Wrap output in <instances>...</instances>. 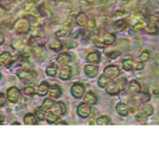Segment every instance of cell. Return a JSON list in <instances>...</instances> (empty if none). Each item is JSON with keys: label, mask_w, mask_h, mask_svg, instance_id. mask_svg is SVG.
<instances>
[{"label": "cell", "mask_w": 159, "mask_h": 142, "mask_svg": "<svg viewBox=\"0 0 159 142\" xmlns=\"http://www.w3.org/2000/svg\"><path fill=\"white\" fill-rule=\"evenodd\" d=\"M76 113L79 118H81L83 120L88 119L92 115V106L84 101L83 103H80L77 106Z\"/></svg>", "instance_id": "cell-1"}, {"label": "cell", "mask_w": 159, "mask_h": 142, "mask_svg": "<svg viewBox=\"0 0 159 142\" xmlns=\"http://www.w3.org/2000/svg\"><path fill=\"white\" fill-rule=\"evenodd\" d=\"M86 93V88L82 82H74L70 87V95L75 99H82L84 98Z\"/></svg>", "instance_id": "cell-2"}, {"label": "cell", "mask_w": 159, "mask_h": 142, "mask_svg": "<svg viewBox=\"0 0 159 142\" xmlns=\"http://www.w3.org/2000/svg\"><path fill=\"white\" fill-rule=\"evenodd\" d=\"M104 90H105L106 94L111 96H117V95H121L122 92H124L121 85L119 84V82L116 80H111Z\"/></svg>", "instance_id": "cell-3"}, {"label": "cell", "mask_w": 159, "mask_h": 142, "mask_svg": "<svg viewBox=\"0 0 159 142\" xmlns=\"http://www.w3.org/2000/svg\"><path fill=\"white\" fill-rule=\"evenodd\" d=\"M103 74L109 77L111 80H115L121 75V69L116 64H108L103 69Z\"/></svg>", "instance_id": "cell-4"}, {"label": "cell", "mask_w": 159, "mask_h": 142, "mask_svg": "<svg viewBox=\"0 0 159 142\" xmlns=\"http://www.w3.org/2000/svg\"><path fill=\"white\" fill-rule=\"evenodd\" d=\"M84 72L88 79H95L99 74V66L98 64H86L84 66Z\"/></svg>", "instance_id": "cell-5"}, {"label": "cell", "mask_w": 159, "mask_h": 142, "mask_svg": "<svg viewBox=\"0 0 159 142\" xmlns=\"http://www.w3.org/2000/svg\"><path fill=\"white\" fill-rule=\"evenodd\" d=\"M72 74H73V70L71 65L69 64H63L60 66L59 71H58V77L60 80L66 82L69 81L72 78Z\"/></svg>", "instance_id": "cell-6"}, {"label": "cell", "mask_w": 159, "mask_h": 142, "mask_svg": "<svg viewBox=\"0 0 159 142\" xmlns=\"http://www.w3.org/2000/svg\"><path fill=\"white\" fill-rule=\"evenodd\" d=\"M115 110L116 113L121 117H127L130 114L129 105L124 101H120L119 103H117V105L115 106Z\"/></svg>", "instance_id": "cell-7"}, {"label": "cell", "mask_w": 159, "mask_h": 142, "mask_svg": "<svg viewBox=\"0 0 159 142\" xmlns=\"http://www.w3.org/2000/svg\"><path fill=\"white\" fill-rule=\"evenodd\" d=\"M122 68L125 72L132 73L136 71V62L132 58H125L122 60Z\"/></svg>", "instance_id": "cell-8"}, {"label": "cell", "mask_w": 159, "mask_h": 142, "mask_svg": "<svg viewBox=\"0 0 159 142\" xmlns=\"http://www.w3.org/2000/svg\"><path fill=\"white\" fill-rule=\"evenodd\" d=\"M101 61V54L98 51H93L87 53L85 56V62L87 64H98Z\"/></svg>", "instance_id": "cell-9"}, {"label": "cell", "mask_w": 159, "mask_h": 142, "mask_svg": "<svg viewBox=\"0 0 159 142\" xmlns=\"http://www.w3.org/2000/svg\"><path fill=\"white\" fill-rule=\"evenodd\" d=\"M127 21L125 19H117L114 20L112 24V29L115 33H122L127 27Z\"/></svg>", "instance_id": "cell-10"}, {"label": "cell", "mask_w": 159, "mask_h": 142, "mask_svg": "<svg viewBox=\"0 0 159 142\" xmlns=\"http://www.w3.org/2000/svg\"><path fill=\"white\" fill-rule=\"evenodd\" d=\"M84 101L93 107V106L98 105V96L96 95V93L94 91L89 90V91H87L85 93V95L84 96Z\"/></svg>", "instance_id": "cell-11"}, {"label": "cell", "mask_w": 159, "mask_h": 142, "mask_svg": "<svg viewBox=\"0 0 159 142\" xmlns=\"http://www.w3.org/2000/svg\"><path fill=\"white\" fill-rule=\"evenodd\" d=\"M128 91L130 92V94H132L133 95L140 93L142 91V86L139 83V82L138 80H130L128 82V87H127Z\"/></svg>", "instance_id": "cell-12"}, {"label": "cell", "mask_w": 159, "mask_h": 142, "mask_svg": "<svg viewBox=\"0 0 159 142\" xmlns=\"http://www.w3.org/2000/svg\"><path fill=\"white\" fill-rule=\"evenodd\" d=\"M133 98L137 101V103L139 105H141V104H145V103H149V101L152 99V95L150 93L148 92H140L135 95H133Z\"/></svg>", "instance_id": "cell-13"}, {"label": "cell", "mask_w": 159, "mask_h": 142, "mask_svg": "<svg viewBox=\"0 0 159 142\" xmlns=\"http://www.w3.org/2000/svg\"><path fill=\"white\" fill-rule=\"evenodd\" d=\"M52 110L55 114H57L58 116L63 117V116L66 115V111H67V109H66V104H65L64 102H62V101H57V102H55V104H54L53 108L52 109Z\"/></svg>", "instance_id": "cell-14"}, {"label": "cell", "mask_w": 159, "mask_h": 142, "mask_svg": "<svg viewBox=\"0 0 159 142\" xmlns=\"http://www.w3.org/2000/svg\"><path fill=\"white\" fill-rule=\"evenodd\" d=\"M73 62V56L68 52H63L56 57V63L63 65V64H69Z\"/></svg>", "instance_id": "cell-15"}, {"label": "cell", "mask_w": 159, "mask_h": 142, "mask_svg": "<svg viewBox=\"0 0 159 142\" xmlns=\"http://www.w3.org/2000/svg\"><path fill=\"white\" fill-rule=\"evenodd\" d=\"M117 38L115 32H107L102 36V41L106 46H111L116 43Z\"/></svg>", "instance_id": "cell-16"}, {"label": "cell", "mask_w": 159, "mask_h": 142, "mask_svg": "<svg viewBox=\"0 0 159 142\" xmlns=\"http://www.w3.org/2000/svg\"><path fill=\"white\" fill-rule=\"evenodd\" d=\"M48 95H50V97H52L53 99H59L63 95V90L58 84H52L50 86Z\"/></svg>", "instance_id": "cell-17"}, {"label": "cell", "mask_w": 159, "mask_h": 142, "mask_svg": "<svg viewBox=\"0 0 159 142\" xmlns=\"http://www.w3.org/2000/svg\"><path fill=\"white\" fill-rule=\"evenodd\" d=\"M88 20H89L88 16L86 15L85 12H79L75 18V23L80 27H84V26H86Z\"/></svg>", "instance_id": "cell-18"}, {"label": "cell", "mask_w": 159, "mask_h": 142, "mask_svg": "<svg viewBox=\"0 0 159 142\" xmlns=\"http://www.w3.org/2000/svg\"><path fill=\"white\" fill-rule=\"evenodd\" d=\"M58 71H59V67H58L57 63H52L46 67L45 72H46V75L48 77L54 78L58 74Z\"/></svg>", "instance_id": "cell-19"}, {"label": "cell", "mask_w": 159, "mask_h": 142, "mask_svg": "<svg viewBox=\"0 0 159 142\" xmlns=\"http://www.w3.org/2000/svg\"><path fill=\"white\" fill-rule=\"evenodd\" d=\"M139 110H140L141 112H143L145 115H147V116L150 118V117L152 116L153 113H154V107L152 106V104L145 103V104L139 105Z\"/></svg>", "instance_id": "cell-20"}, {"label": "cell", "mask_w": 159, "mask_h": 142, "mask_svg": "<svg viewBox=\"0 0 159 142\" xmlns=\"http://www.w3.org/2000/svg\"><path fill=\"white\" fill-rule=\"evenodd\" d=\"M19 97H20V91L17 88L12 87L8 90V98L11 102L16 103L19 100Z\"/></svg>", "instance_id": "cell-21"}, {"label": "cell", "mask_w": 159, "mask_h": 142, "mask_svg": "<svg viewBox=\"0 0 159 142\" xmlns=\"http://www.w3.org/2000/svg\"><path fill=\"white\" fill-rule=\"evenodd\" d=\"M50 84L49 82H42L39 85V88H38V91H37V94L39 95V96H45L49 94V90H50Z\"/></svg>", "instance_id": "cell-22"}, {"label": "cell", "mask_w": 159, "mask_h": 142, "mask_svg": "<svg viewBox=\"0 0 159 142\" xmlns=\"http://www.w3.org/2000/svg\"><path fill=\"white\" fill-rule=\"evenodd\" d=\"M96 124L97 125H111L112 124V122H111V119L108 115L103 114V115L98 116L96 119Z\"/></svg>", "instance_id": "cell-23"}, {"label": "cell", "mask_w": 159, "mask_h": 142, "mask_svg": "<svg viewBox=\"0 0 159 142\" xmlns=\"http://www.w3.org/2000/svg\"><path fill=\"white\" fill-rule=\"evenodd\" d=\"M135 120L137 122H139L140 124H147L149 122V117L147 115H145L143 112H141L139 109L135 114Z\"/></svg>", "instance_id": "cell-24"}, {"label": "cell", "mask_w": 159, "mask_h": 142, "mask_svg": "<svg viewBox=\"0 0 159 142\" xmlns=\"http://www.w3.org/2000/svg\"><path fill=\"white\" fill-rule=\"evenodd\" d=\"M111 80L109 78V77H107L106 75H104L103 73L101 74V75H99L98 76V86L100 88V89H105L106 88V86L110 83V82H111Z\"/></svg>", "instance_id": "cell-25"}, {"label": "cell", "mask_w": 159, "mask_h": 142, "mask_svg": "<svg viewBox=\"0 0 159 142\" xmlns=\"http://www.w3.org/2000/svg\"><path fill=\"white\" fill-rule=\"evenodd\" d=\"M144 32H146L147 34H150V35H157L159 33V26H158V24L149 23V24H147V25L144 29Z\"/></svg>", "instance_id": "cell-26"}, {"label": "cell", "mask_w": 159, "mask_h": 142, "mask_svg": "<svg viewBox=\"0 0 159 142\" xmlns=\"http://www.w3.org/2000/svg\"><path fill=\"white\" fill-rule=\"evenodd\" d=\"M49 47H50V49L52 51H53L55 52H58V51H60L63 49L64 45H63V42L60 39H53V40H52L50 42Z\"/></svg>", "instance_id": "cell-27"}, {"label": "cell", "mask_w": 159, "mask_h": 142, "mask_svg": "<svg viewBox=\"0 0 159 142\" xmlns=\"http://www.w3.org/2000/svg\"><path fill=\"white\" fill-rule=\"evenodd\" d=\"M60 116H58L57 114H55L52 110H48L47 114H46V121L48 123L52 124V123H56L59 120H60Z\"/></svg>", "instance_id": "cell-28"}, {"label": "cell", "mask_w": 159, "mask_h": 142, "mask_svg": "<svg viewBox=\"0 0 159 142\" xmlns=\"http://www.w3.org/2000/svg\"><path fill=\"white\" fill-rule=\"evenodd\" d=\"M55 104V99L52 98V97H48V98H45L41 104V108L44 109L46 111L48 110H52V109L53 108Z\"/></svg>", "instance_id": "cell-29"}, {"label": "cell", "mask_w": 159, "mask_h": 142, "mask_svg": "<svg viewBox=\"0 0 159 142\" xmlns=\"http://www.w3.org/2000/svg\"><path fill=\"white\" fill-rule=\"evenodd\" d=\"M19 77L23 80V82H25L28 83H30L33 81V79H35L34 73L30 72V71H22V72L19 74Z\"/></svg>", "instance_id": "cell-30"}, {"label": "cell", "mask_w": 159, "mask_h": 142, "mask_svg": "<svg viewBox=\"0 0 159 142\" xmlns=\"http://www.w3.org/2000/svg\"><path fill=\"white\" fill-rule=\"evenodd\" d=\"M105 53H106L107 57H109L111 60H115V59L119 58L122 55V51L117 50V49H113V50H111V51H106Z\"/></svg>", "instance_id": "cell-31"}, {"label": "cell", "mask_w": 159, "mask_h": 142, "mask_svg": "<svg viewBox=\"0 0 159 142\" xmlns=\"http://www.w3.org/2000/svg\"><path fill=\"white\" fill-rule=\"evenodd\" d=\"M148 20L150 23L159 24V11H154L152 12H150L148 16Z\"/></svg>", "instance_id": "cell-32"}, {"label": "cell", "mask_w": 159, "mask_h": 142, "mask_svg": "<svg viewBox=\"0 0 159 142\" xmlns=\"http://www.w3.org/2000/svg\"><path fill=\"white\" fill-rule=\"evenodd\" d=\"M46 114H47L46 110H45L44 109H42L41 107L38 108V109L35 110V115H36V117H37V119H38L39 121H43V120H45V119H46Z\"/></svg>", "instance_id": "cell-33"}, {"label": "cell", "mask_w": 159, "mask_h": 142, "mask_svg": "<svg viewBox=\"0 0 159 142\" xmlns=\"http://www.w3.org/2000/svg\"><path fill=\"white\" fill-rule=\"evenodd\" d=\"M24 121H25V122L26 124L34 125V124H37V123H38V122H37L38 119H37L36 115H33V114H31V113L26 114L25 117V119H24Z\"/></svg>", "instance_id": "cell-34"}, {"label": "cell", "mask_w": 159, "mask_h": 142, "mask_svg": "<svg viewBox=\"0 0 159 142\" xmlns=\"http://www.w3.org/2000/svg\"><path fill=\"white\" fill-rule=\"evenodd\" d=\"M150 57H151V52L150 51L148 50H145L143 51L140 52V54L139 55V61L140 62H143V63H146L150 60Z\"/></svg>", "instance_id": "cell-35"}, {"label": "cell", "mask_w": 159, "mask_h": 142, "mask_svg": "<svg viewBox=\"0 0 159 142\" xmlns=\"http://www.w3.org/2000/svg\"><path fill=\"white\" fill-rule=\"evenodd\" d=\"M69 34H70V29L69 28H62V29H60L58 32H56V37L57 38H66V37H68L69 36Z\"/></svg>", "instance_id": "cell-36"}, {"label": "cell", "mask_w": 159, "mask_h": 142, "mask_svg": "<svg viewBox=\"0 0 159 142\" xmlns=\"http://www.w3.org/2000/svg\"><path fill=\"white\" fill-rule=\"evenodd\" d=\"M64 47H66V49H74L78 46V42L75 39H68V41L66 40L65 43L63 42Z\"/></svg>", "instance_id": "cell-37"}, {"label": "cell", "mask_w": 159, "mask_h": 142, "mask_svg": "<svg viewBox=\"0 0 159 142\" xmlns=\"http://www.w3.org/2000/svg\"><path fill=\"white\" fill-rule=\"evenodd\" d=\"M86 26H87V28H88L90 31H93V30L96 29V27H97L96 21H95L94 19H89V20H88V23H87V24H86Z\"/></svg>", "instance_id": "cell-38"}, {"label": "cell", "mask_w": 159, "mask_h": 142, "mask_svg": "<svg viewBox=\"0 0 159 142\" xmlns=\"http://www.w3.org/2000/svg\"><path fill=\"white\" fill-rule=\"evenodd\" d=\"M25 95H33L36 94V90H35V88L32 87V86H27V87L25 89Z\"/></svg>", "instance_id": "cell-39"}, {"label": "cell", "mask_w": 159, "mask_h": 142, "mask_svg": "<svg viewBox=\"0 0 159 142\" xmlns=\"http://www.w3.org/2000/svg\"><path fill=\"white\" fill-rule=\"evenodd\" d=\"M144 67H145V63L140 61L136 62V71H141L144 69Z\"/></svg>", "instance_id": "cell-40"}, {"label": "cell", "mask_w": 159, "mask_h": 142, "mask_svg": "<svg viewBox=\"0 0 159 142\" xmlns=\"http://www.w3.org/2000/svg\"><path fill=\"white\" fill-rule=\"evenodd\" d=\"M118 0H104L103 3L106 7H111L112 5H114L115 3H117Z\"/></svg>", "instance_id": "cell-41"}, {"label": "cell", "mask_w": 159, "mask_h": 142, "mask_svg": "<svg viewBox=\"0 0 159 142\" xmlns=\"http://www.w3.org/2000/svg\"><path fill=\"white\" fill-rule=\"evenodd\" d=\"M152 106H153L154 108H157V109H158V111H159V97H155V98H154Z\"/></svg>", "instance_id": "cell-42"}, {"label": "cell", "mask_w": 159, "mask_h": 142, "mask_svg": "<svg viewBox=\"0 0 159 142\" xmlns=\"http://www.w3.org/2000/svg\"><path fill=\"white\" fill-rule=\"evenodd\" d=\"M5 104V97L2 94H0V107H2Z\"/></svg>", "instance_id": "cell-43"}, {"label": "cell", "mask_w": 159, "mask_h": 142, "mask_svg": "<svg viewBox=\"0 0 159 142\" xmlns=\"http://www.w3.org/2000/svg\"><path fill=\"white\" fill-rule=\"evenodd\" d=\"M56 125H67V122H66V121H58L56 123H55Z\"/></svg>", "instance_id": "cell-44"}, {"label": "cell", "mask_w": 159, "mask_h": 142, "mask_svg": "<svg viewBox=\"0 0 159 142\" xmlns=\"http://www.w3.org/2000/svg\"><path fill=\"white\" fill-rule=\"evenodd\" d=\"M88 1H89V2H91V1H92V2H93V1H95V0H88Z\"/></svg>", "instance_id": "cell-45"}]
</instances>
